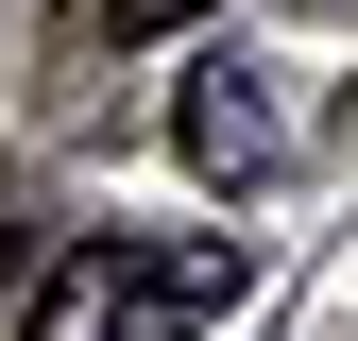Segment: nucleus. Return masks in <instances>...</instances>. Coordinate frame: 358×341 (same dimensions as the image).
Segmentation results:
<instances>
[{"mask_svg":"<svg viewBox=\"0 0 358 341\" xmlns=\"http://www.w3.org/2000/svg\"><path fill=\"white\" fill-rule=\"evenodd\" d=\"M239 290H256V256L222 222H85L17 290V341H205Z\"/></svg>","mask_w":358,"mask_h":341,"instance_id":"nucleus-1","label":"nucleus"},{"mask_svg":"<svg viewBox=\"0 0 358 341\" xmlns=\"http://www.w3.org/2000/svg\"><path fill=\"white\" fill-rule=\"evenodd\" d=\"M171 137H188V170H205V188H290L324 119H307V68L205 52V68H188V103H171Z\"/></svg>","mask_w":358,"mask_h":341,"instance_id":"nucleus-2","label":"nucleus"},{"mask_svg":"<svg viewBox=\"0 0 358 341\" xmlns=\"http://www.w3.org/2000/svg\"><path fill=\"white\" fill-rule=\"evenodd\" d=\"M188 17H222V0H85V34H120V52L137 34H188Z\"/></svg>","mask_w":358,"mask_h":341,"instance_id":"nucleus-3","label":"nucleus"},{"mask_svg":"<svg viewBox=\"0 0 358 341\" xmlns=\"http://www.w3.org/2000/svg\"><path fill=\"white\" fill-rule=\"evenodd\" d=\"M0 290H17V239H0Z\"/></svg>","mask_w":358,"mask_h":341,"instance_id":"nucleus-4","label":"nucleus"}]
</instances>
